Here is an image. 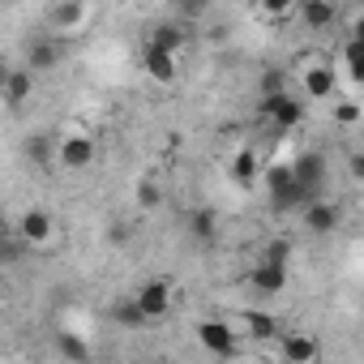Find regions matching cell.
<instances>
[{
    "label": "cell",
    "mask_w": 364,
    "mask_h": 364,
    "mask_svg": "<svg viewBox=\"0 0 364 364\" xmlns=\"http://www.w3.org/2000/svg\"><path fill=\"white\" fill-rule=\"evenodd\" d=\"M300 219H304V228H309L313 236H330V232L343 228V206L330 202V198H313V202L300 206Z\"/></svg>",
    "instance_id": "cell-5"
},
{
    "label": "cell",
    "mask_w": 364,
    "mask_h": 364,
    "mask_svg": "<svg viewBox=\"0 0 364 364\" xmlns=\"http://www.w3.org/2000/svg\"><path fill=\"white\" fill-rule=\"evenodd\" d=\"M5 232H9V223H5V215H0V236H5Z\"/></svg>",
    "instance_id": "cell-34"
},
{
    "label": "cell",
    "mask_w": 364,
    "mask_h": 364,
    "mask_svg": "<svg viewBox=\"0 0 364 364\" xmlns=\"http://www.w3.org/2000/svg\"><path fill=\"white\" fill-rule=\"evenodd\" d=\"M189 236L193 240H202V245H215L219 240V215L210 210V206H198V210H189Z\"/></svg>",
    "instance_id": "cell-20"
},
{
    "label": "cell",
    "mask_w": 364,
    "mask_h": 364,
    "mask_svg": "<svg viewBox=\"0 0 364 364\" xmlns=\"http://www.w3.org/2000/svg\"><path fill=\"white\" fill-rule=\"evenodd\" d=\"M257 116L270 120L274 129H296V124H304V103L291 90H266L257 103Z\"/></svg>",
    "instance_id": "cell-2"
},
{
    "label": "cell",
    "mask_w": 364,
    "mask_h": 364,
    "mask_svg": "<svg viewBox=\"0 0 364 364\" xmlns=\"http://www.w3.org/2000/svg\"><path fill=\"white\" fill-rule=\"evenodd\" d=\"M60 60H65V43H60L56 35H43V39H35V43L26 48V69H31V73H52Z\"/></svg>",
    "instance_id": "cell-11"
},
{
    "label": "cell",
    "mask_w": 364,
    "mask_h": 364,
    "mask_svg": "<svg viewBox=\"0 0 364 364\" xmlns=\"http://www.w3.org/2000/svg\"><path fill=\"white\" fill-rule=\"evenodd\" d=\"M52 347H56V355H60V360H73V364L90 360V343H86V338H77L73 330H56Z\"/></svg>",
    "instance_id": "cell-21"
},
{
    "label": "cell",
    "mask_w": 364,
    "mask_h": 364,
    "mask_svg": "<svg viewBox=\"0 0 364 364\" xmlns=\"http://www.w3.org/2000/svg\"><path fill=\"white\" fill-rule=\"evenodd\" d=\"M22 159L31 163V167H52L56 163V137L52 133H31V137H22Z\"/></svg>",
    "instance_id": "cell-17"
},
{
    "label": "cell",
    "mask_w": 364,
    "mask_h": 364,
    "mask_svg": "<svg viewBox=\"0 0 364 364\" xmlns=\"http://www.w3.org/2000/svg\"><path fill=\"white\" fill-rule=\"evenodd\" d=\"M137 206H141V210H154V206H163V189H159V180H154V176L137 180Z\"/></svg>",
    "instance_id": "cell-25"
},
{
    "label": "cell",
    "mask_w": 364,
    "mask_h": 364,
    "mask_svg": "<svg viewBox=\"0 0 364 364\" xmlns=\"http://www.w3.org/2000/svg\"><path fill=\"white\" fill-rule=\"evenodd\" d=\"M296 9H300V22L309 31H330L338 22V5H334V0H296Z\"/></svg>",
    "instance_id": "cell-14"
},
{
    "label": "cell",
    "mask_w": 364,
    "mask_h": 364,
    "mask_svg": "<svg viewBox=\"0 0 364 364\" xmlns=\"http://www.w3.org/2000/svg\"><path fill=\"white\" fill-rule=\"evenodd\" d=\"M257 9H262L266 18H287V14L296 9V0H257Z\"/></svg>",
    "instance_id": "cell-29"
},
{
    "label": "cell",
    "mask_w": 364,
    "mask_h": 364,
    "mask_svg": "<svg viewBox=\"0 0 364 364\" xmlns=\"http://www.w3.org/2000/svg\"><path fill=\"white\" fill-rule=\"evenodd\" d=\"M300 90H304L309 99H334V95H338V73H334V65H330V60L304 65V73H300Z\"/></svg>",
    "instance_id": "cell-7"
},
{
    "label": "cell",
    "mask_w": 364,
    "mask_h": 364,
    "mask_svg": "<svg viewBox=\"0 0 364 364\" xmlns=\"http://www.w3.org/2000/svg\"><path fill=\"white\" fill-rule=\"evenodd\" d=\"M262 262H274V266H287L291 262V240H270L262 249Z\"/></svg>",
    "instance_id": "cell-27"
},
{
    "label": "cell",
    "mask_w": 364,
    "mask_h": 364,
    "mask_svg": "<svg viewBox=\"0 0 364 364\" xmlns=\"http://www.w3.org/2000/svg\"><path fill=\"white\" fill-rule=\"evenodd\" d=\"M257 180H266L270 206H274L279 215H291V210H300L304 202H313V193L291 176V163H274V167H266V176H257Z\"/></svg>",
    "instance_id": "cell-1"
},
{
    "label": "cell",
    "mask_w": 364,
    "mask_h": 364,
    "mask_svg": "<svg viewBox=\"0 0 364 364\" xmlns=\"http://www.w3.org/2000/svg\"><path fill=\"white\" fill-rule=\"evenodd\" d=\"M351 176H355V180L364 176V154H351Z\"/></svg>",
    "instance_id": "cell-32"
},
{
    "label": "cell",
    "mask_w": 364,
    "mask_h": 364,
    "mask_svg": "<svg viewBox=\"0 0 364 364\" xmlns=\"http://www.w3.org/2000/svg\"><path fill=\"white\" fill-rule=\"evenodd\" d=\"M133 304L146 313V321H163L171 313V283L167 279H146L137 291H133Z\"/></svg>",
    "instance_id": "cell-6"
},
{
    "label": "cell",
    "mask_w": 364,
    "mask_h": 364,
    "mask_svg": "<svg viewBox=\"0 0 364 364\" xmlns=\"http://www.w3.org/2000/svg\"><path fill=\"white\" fill-rule=\"evenodd\" d=\"M112 317H116V321H120L124 330H141V326H150V321H146V313H141V309L133 304V296H129V300H120V304L112 309Z\"/></svg>",
    "instance_id": "cell-24"
},
{
    "label": "cell",
    "mask_w": 364,
    "mask_h": 364,
    "mask_svg": "<svg viewBox=\"0 0 364 364\" xmlns=\"http://www.w3.org/2000/svg\"><path fill=\"white\" fill-rule=\"evenodd\" d=\"M291 176L300 180V185H304L313 198H321L326 176H330V159H326L321 150H304V154H296V159H291Z\"/></svg>",
    "instance_id": "cell-4"
},
{
    "label": "cell",
    "mask_w": 364,
    "mask_h": 364,
    "mask_svg": "<svg viewBox=\"0 0 364 364\" xmlns=\"http://www.w3.org/2000/svg\"><path fill=\"white\" fill-rule=\"evenodd\" d=\"M249 287L257 296H279L287 287V266H274V262H257L253 274H249Z\"/></svg>",
    "instance_id": "cell-15"
},
{
    "label": "cell",
    "mask_w": 364,
    "mask_h": 364,
    "mask_svg": "<svg viewBox=\"0 0 364 364\" xmlns=\"http://www.w3.org/2000/svg\"><path fill=\"white\" fill-rule=\"evenodd\" d=\"M206 9H210V0H176V22H198V18H206Z\"/></svg>",
    "instance_id": "cell-26"
},
{
    "label": "cell",
    "mask_w": 364,
    "mask_h": 364,
    "mask_svg": "<svg viewBox=\"0 0 364 364\" xmlns=\"http://www.w3.org/2000/svg\"><path fill=\"white\" fill-rule=\"evenodd\" d=\"M141 69H146V77L159 82V86H171L176 73H180L176 52H159V48H150V43H146V52H141Z\"/></svg>",
    "instance_id": "cell-12"
},
{
    "label": "cell",
    "mask_w": 364,
    "mask_h": 364,
    "mask_svg": "<svg viewBox=\"0 0 364 364\" xmlns=\"http://www.w3.org/2000/svg\"><path fill=\"white\" fill-rule=\"evenodd\" d=\"M236 321H240V326H249V334H253V338H279V321H274L270 313L249 309V313H240Z\"/></svg>",
    "instance_id": "cell-23"
},
{
    "label": "cell",
    "mask_w": 364,
    "mask_h": 364,
    "mask_svg": "<svg viewBox=\"0 0 364 364\" xmlns=\"http://www.w3.org/2000/svg\"><path fill=\"white\" fill-rule=\"evenodd\" d=\"M86 22V0H52L48 5V31L52 35H73Z\"/></svg>",
    "instance_id": "cell-10"
},
{
    "label": "cell",
    "mask_w": 364,
    "mask_h": 364,
    "mask_svg": "<svg viewBox=\"0 0 364 364\" xmlns=\"http://www.w3.org/2000/svg\"><path fill=\"white\" fill-rule=\"evenodd\" d=\"M343 65H347V82L360 86L364 82V43H360V31L343 43Z\"/></svg>",
    "instance_id": "cell-22"
},
{
    "label": "cell",
    "mask_w": 364,
    "mask_h": 364,
    "mask_svg": "<svg viewBox=\"0 0 364 364\" xmlns=\"http://www.w3.org/2000/svg\"><path fill=\"white\" fill-rule=\"evenodd\" d=\"M14 232H18L31 249H43V245L56 240V219H52L48 210H22V219H18Z\"/></svg>",
    "instance_id": "cell-9"
},
{
    "label": "cell",
    "mask_w": 364,
    "mask_h": 364,
    "mask_svg": "<svg viewBox=\"0 0 364 364\" xmlns=\"http://www.w3.org/2000/svg\"><path fill=\"white\" fill-rule=\"evenodd\" d=\"M31 95H35V73L31 69H9V77H5V86H0V99H5V107H22V103H31Z\"/></svg>",
    "instance_id": "cell-13"
},
{
    "label": "cell",
    "mask_w": 364,
    "mask_h": 364,
    "mask_svg": "<svg viewBox=\"0 0 364 364\" xmlns=\"http://www.w3.org/2000/svg\"><path fill=\"white\" fill-rule=\"evenodd\" d=\"M279 355L291 360V364H317L321 347H317L313 334H283V338H279Z\"/></svg>",
    "instance_id": "cell-16"
},
{
    "label": "cell",
    "mask_w": 364,
    "mask_h": 364,
    "mask_svg": "<svg viewBox=\"0 0 364 364\" xmlns=\"http://www.w3.org/2000/svg\"><path fill=\"white\" fill-rule=\"evenodd\" d=\"M9 69H14V65H9L5 56H0V86H5V77H9Z\"/></svg>",
    "instance_id": "cell-33"
},
{
    "label": "cell",
    "mask_w": 364,
    "mask_h": 364,
    "mask_svg": "<svg viewBox=\"0 0 364 364\" xmlns=\"http://www.w3.org/2000/svg\"><path fill=\"white\" fill-rule=\"evenodd\" d=\"M266 90H283V77H279V73H266V82H262V95H266Z\"/></svg>",
    "instance_id": "cell-31"
},
{
    "label": "cell",
    "mask_w": 364,
    "mask_h": 364,
    "mask_svg": "<svg viewBox=\"0 0 364 364\" xmlns=\"http://www.w3.org/2000/svg\"><path fill=\"white\" fill-rule=\"evenodd\" d=\"M334 120L338 124H360V103H351V99H343V103H334Z\"/></svg>",
    "instance_id": "cell-28"
},
{
    "label": "cell",
    "mask_w": 364,
    "mask_h": 364,
    "mask_svg": "<svg viewBox=\"0 0 364 364\" xmlns=\"http://www.w3.org/2000/svg\"><path fill=\"white\" fill-rule=\"evenodd\" d=\"M56 163L69 167V171L90 167V163H95V141H90L86 133H65V137L56 141Z\"/></svg>",
    "instance_id": "cell-8"
},
{
    "label": "cell",
    "mask_w": 364,
    "mask_h": 364,
    "mask_svg": "<svg viewBox=\"0 0 364 364\" xmlns=\"http://www.w3.org/2000/svg\"><path fill=\"white\" fill-rule=\"evenodd\" d=\"M107 240H112V245H129V240H133V228H129V223H112Z\"/></svg>",
    "instance_id": "cell-30"
},
{
    "label": "cell",
    "mask_w": 364,
    "mask_h": 364,
    "mask_svg": "<svg viewBox=\"0 0 364 364\" xmlns=\"http://www.w3.org/2000/svg\"><path fill=\"white\" fill-rule=\"evenodd\" d=\"M150 48H159V52H180L189 43V31L180 26V22H159V26H150V39H146Z\"/></svg>",
    "instance_id": "cell-18"
},
{
    "label": "cell",
    "mask_w": 364,
    "mask_h": 364,
    "mask_svg": "<svg viewBox=\"0 0 364 364\" xmlns=\"http://www.w3.org/2000/svg\"><path fill=\"white\" fill-rule=\"evenodd\" d=\"M193 330H198V343H202L210 355H219V360H228V355L240 351L236 321H228V317H206V321H198Z\"/></svg>",
    "instance_id": "cell-3"
},
{
    "label": "cell",
    "mask_w": 364,
    "mask_h": 364,
    "mask_svg": "<svg viewBox=\"0 0 364 364\" xmlns=\"http://www.w3.org/2000/svg\"><path fill=\"white\" fill-rule=\"evenodd\" d=\"M257 176H262V159H257V150H253V146L236 150V154H232V180H236L240 189H249V185H257Z\"/></svg>",
    "instance_id": "cell-19"
}]
</instances>
